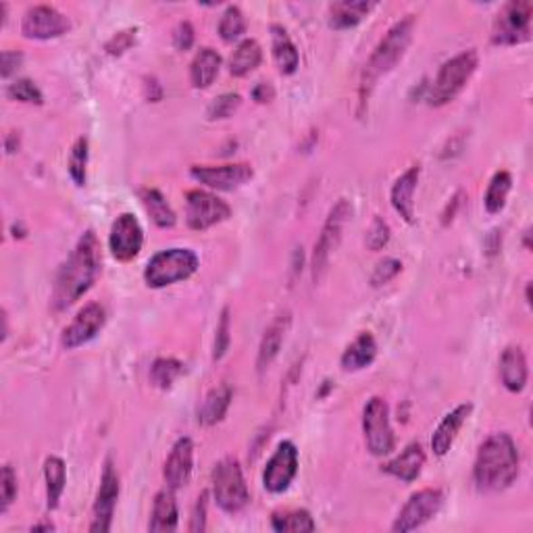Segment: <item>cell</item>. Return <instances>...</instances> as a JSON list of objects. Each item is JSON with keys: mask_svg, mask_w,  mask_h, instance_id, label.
<instances>
[{"mask_svg": "<svg viewBox=\"0 0 533 533\" xmlns=\"http://www.w3.org/2000/svg\"><path fill=\"white\" fill-rule=\"evenodd\" d=\"M207 507H208V492H202L196 498L194 513L190 521V531H205L207 529Z\"/></svg>", "mask_w": 533, "mask_h": 533, "instance_id": "46", "label": "cell"}, {"mask_svg": "<svg viewBox=\"0 0 533 533\" xmlns=\"http://www.w3.org/2000/svg\"><path fill=\"white\" fill-rule=\"evenodd\" d=\"M419 173V165H412L411 170H406L394 181V186H392V207H394L396 213L402 217L406 223H415V200H412V196H415L417 190Z\"/></svg>", "mask_w": 533, "mask_h": 533, "instance_id": "21", "label": "cell"}, {"mask_svg": "<svg viewBox=\"0 0 533 533\" xmlns=\"http://www.w3.org/2000/svg\"><path fill=\"white\" fill-rule=\"evenodd\" d=\"M500 380L504 388L515 394L528 385V359L518 346H509L500 354Z\"/></svg>", "mask_w": 533, "mask_h": 533, "instance_id": "23", "label": "cell"}, {"mask_svg": "<svg viewBox=\"0 0 533 533\" xmlns=\"http://www.w3.org/2000/svg\"><path fill=\"white\" fill-rule=\"evenodd\" d=\"M518 477V451L509 433H494L477 451L473 480L480 492L496 494L510 488Z\"/></svg>", "mask_w": 533, "mask_h": 533, "instance_id": "2", "label": "cell"}, {"mask_svg": "<svg viewBox=\"0 0 533 533\" xmlns=\"http://www.w3.org/2000/svg\"><path fill=\"white\" fill-rule=\"evenodd\" d=\"M44 480H46V507L57 509L67 483L65 462L59 457H48L44 462Z\"/></svg>", "mask_w": 533, "mask_h": 533, "instance_id": "31", "label": "cell"}, {"mask_svg": "<svg viewBox=\"0 0 533 533\" xmlns=\"http://www.w3.org/2000/svg\"><path fill=\"white\" fill-rule=\"evenodd\" d=\"M375 9V3L367 0H340L329 5V27L334 30H350Z\"/></svg>", "mask_w": 533, "mask_h": 533, "instance_id": "24", "label": "cell"}, {"mask_svg": "<svg viewBox=\"0 0 533 533\" xmlns=\"http://www.w3.org/2000/svg\"><path fill=\"white\" fill-rule=\"evenodd\" d=\"M136 34H138V30H123V32L115 34V36L107 42L104 51H107L109 54H113V57H119V54L130 51V48L136 44Z\"/></svg>", "mask_w": 533, "mask_h": 533, "instance_id": "44", "label": "cell"}, {"mask_svg": "<svg viewBox=\"0 0 533 533\" xmlns=\"http://www.w3.org/2000/svg\"><path fill=\"white\" fill-rule=\"evenodd\" d=\"M363 433L367 451L373 457H385L394 451L396 438L390 425V409L383 398L373 396L363 411Z\"/></svg>", "mask_w": 533, "mask_h": 533, "instance_id": "8", "label": "cell"}, {"mask_svg": "<svg viewBox=\"0 0 533 533\" xmlns=\"http://www.w3.org/2000/svg\"><path fill=\"white\" fill-rule=\"evenodd\" d=\"M190 175L213 190L231 192L248 184L255 175V170L248 163H234V165H221V167H192Z\"/></svg>", "mask_w": 533, "mask_h": 533, "instance_id": "17", "label": "cell"}, {"mask_svg": "<svg viewBox=\"0 0 533 533\" xmlns=\"http://www.w3.org/2000/svg\"><path fill=\"white\" fill-rule=\"evenodd\" d=\"M247 32V19H244V13L240 6H228L226 13L219 21V36L226 42H234Z\"/></svg>", "mask_w": 533, "mask_h": 533, "instance_id": "36", "label": "cell"}, {"mask_svg": "<svg viewBox=\"0 0 533 533\" xmlns=\"http://www.w3.org/2000/svg\"><path fill=\"white\" fill-rule=\"evenodd\" d=\"M72 21H69L59 9L48 5H38L25 11L21 21V32L25 38L32 40H53L69 32Z\"/></svg>", "mask_w": 533, "mask_h": 533, "instance_id": "13", "label": "cell"}, {"mask_svg": "<svg viewBox=\"0 0 533 533\" xmlns=\"http://www.w3.org/2000/svg\"><path fill=\"white\" fill-rule=\"evenodd\" d=\"M471 412H473V404L465 402V404H459L457 409L451 411L444 419H441V423L438 425V430L431 438V451L436 457H446V454L451 452L460 427L467 423V419L471 417Z\"/></svg>", "mask_w": 533, "mask_h": 533, "instance_id": "20", "label": "cell"}, {"mask_svg": "<svg viewBox=\"0 0 533 533\" xmlns=\"http://www.w3.org/2000/svg\"><path fill=\"white\" fill-rule=\"evenodd\" d=\"M6 96L11 101L27 102V104H42L44 102V96H42L40 88L32 80H15L6 88Z\"/></svg>", "mask_w": 533, "mask_h": 533, "instance_id": "38", "label": "cell"}, {"mask_svg": "<svg viewBox=\"0 0 533 533\" xmlns=\"http://www.w3.org/2000/svg\"><path fill=\"white\" fill-rule=\"evenodd\" d=\"M192 465H194V444L190 438H179L171 448V454L165 460L163 477L167 488L181 489L188 486L192 477Z\"/></svg>", "mask_w": 533, "mask_h": 533, "instance_id": "18", "label": "cell"}, {"mask_svg": "<svg viewBox=\"0 0 533 533\" xmlns=\"http://www.w3.org/2000/svg\"><path fill=\"white\" fill-rule=\"evenodd\" d=\"M353 215V207L346 199H340L338 205H335L332 210H329L327 221L324 229H321V236L317 244H315V252H313V279L319 282L321 277L325 276L327 266H329V258H332L334 250L338 248V244L342 240V229L346 226L348 217Z\"/></svg>", "mask_w": 533, "mask_h": 533, "instance_id": "9", "label": "cell"}, {"mask_svg": "<svg viewBox=\"0 0 533 533\" xmlns=\"http://www.w3.org/2000/svg\"><path fill=\"white\" fill-rule=\"evenodd\" d=\"M231 207L219 196L205 190H190L186 194V223L194 231H205L217 223L228 221Z\"/></svg>", "mask_w": 533, "mask_h": 533, "instance_id": "11", "label": "cell"}, {"mask_svg": "<svg viewBox=\"0 0 533 533\" xmlns=\"http://www.w3.org/2000/svg\"><path fill=\"white\" fill-rule=\"evenodd\" d=\"M533 5L529 0H510L498 11L492 25V42L498 46H515L531 36Z\"/></svg>", "mask_w": 533, "mask_h": 533, "instance_id": "7", "label": "cell"}, {"mask_svg": "<svg viewBox=\"0 0 533 533\" xmlns=\"http://www.w3.org/2000/svg\"><path fill=\"white\" fill-rule=\"evenodd\" d=\"M271 528L279 533H305V531H315L317 525H315L313 517L308 510H286V513H276L271 518Z\"/></svg>", "mask_w": 533, "mask_h": 533, "instance_id": "33", "label": "cell"}, {"mask_svg": "<svg viewBox=\"0 0 533 533\" xmlns=\"http://www.w3.org/2000/svg\"><path fill=\"white\" fill-rule=\"evenodd\" d=\"M240 102H242V98H240V94H236V92L217 96L215 101L208 104L207 117L210 119V121H215V119H228L236 113L237 107H240Z\"/></svg>", "mask_w": 533, "mask_h": 533, "instance_id": "39", "label": "cell"}, {"mask_svg": "<svg viewBox=\"0 0 533 533\" xmlns=\"http://www.w3.org/2000/svg\"><path fill=\"white\" fill-rule=\"evenodd\" d=\"M390 226L385 223L382 217H375L373 221H371V228L367 229V248L369 250H382L385 244L390 242Z\"/></svg>", "mask_w": 533, "mask_h": 533, "instance_id": "43", "label": "cell"}, {"mask_svg": "<svg viewBox=\"0 0 533 533\" xmlns=\"http://www.w3.org/2000/svg\"><path fill=\"white\" fill-rule=\"evenodd\" d=\"M298 473V451L292 441H282L273 452V457L266 460L263 471V486L266 492L282 494L292 486L294 477Z\"/></svg>", "mask_w": 533, "mask_h": 533, "instance_id": "12", "label": "cell"}, {"mask_svg": "<svg viewBox=\"0 0 533 533\" xmlns=\"http://www.w3.org/2000/svg\"><path fill=\"white\" fill-rule=\"evenodd\" d=\"M221 69V54L213 48H200L190 65V80L194 88H208L219 75Z\"/></svg>", "mask_w": 533, "mask_h": 533, "instance_id": "30", "label": "cell"}, {"mask_svg": "<svg viewBox=\"0 0 533 533\" xmlns=\"http://www.w3.org/2000/svg\"><path fill=\"white\" fill-rule=\"evenodd\" d=\"M231 402V388L229 385H217L208 392L202 400V404L199 406V423L200 425H215L226 417V412L229 409Z\"/></svg>", "mask_w": 533, "mask_h": 533, "instance_id": "28", "label": "cell"}, {"mask_svg": "<svg viewBox=\"0 0 533 533\" xmlns=\"http://www.w3.org/2000/svg\"><path fill=\"white\" fill-rule=\"evenodd\" d=\"M412 30H415V17L406 15L390 27L388 34L380 40V44L375 46V51L371 53L361 77V104L369 101L375 83L402 61L406 48L411 46Z\"/></svg>", "mask_w": 533, "mask_h": 533, "instance_id": "3", "label": "cell"}, {"mask_svg": "<svg viewBox=\"0 0 533 533\" xmlns=\"http://www.w3.org/2000/svg\"><path fill=\"white\" fill-rule=\"evenodd\" d=\"M194 44V27L190 21H179L173 30V46L178 51H190Z\"/></svg>", "mask_w": 533, "mask_h": 533, "instance_id": "45", "label": "cell"}, {"mask_svg": "<svg viewBox=\"0 0 533 533\" xmlns=\"http://www.w3.org/2000/svg\"><path fill=\"white\" fill-rule=\"evenodd\" d=\"M231 319H229V308H223L219 325H217V334H215V346H213V359L221 361L223 356L228 354L229 350V342H231Z\"/></svg>", "mask_w": 533, "mask_h": 533, "instance_id": "41", "label": "cell"}, {"mask_svg": "<svg viewBox=\"0 0 533 533\" xmlns=\"http://www.w3.org/2000/svg\"><path fill=\"white\" fill-rule=\"evenodd\" d=\"M263 48L255 38L242 40L229 57V73L234 77H244L261 65Z\"/></svg>", "mask_w": 533, "mask_h": 533, "instance_id": "29", "label": "cell"}, {"mask_svg": "<svg viewBox=\"0 0 533 533\" xmlns=\"http://www.w3.org/2000/svg\"><path fill=\"white\" fill-rule=\"evenodd\" d=\"M24 63V54L21 53H13V51H5L3 53V77H9L13 72H17Z\"/></svg>", "mask_w": 533, "mask_h": 533, "instance_id": "47", "label": "cell"}, {"mask_svg": "<svg viewBox=\"0 0 533 533\" xmlns=\"http://www.w3.org/2000/svg\"><path fill=\"white\" fill-rule=\"evenodd\" d=\"M510 188H513V175H510L509 171H498L492 178V181H489L486 199H483V205H486L488 213L492 215L500 213L504 205H507Z\"/></svg>", "mask_w": 533, "mask_h": 533, "instance_id": "34", "label": "cell"}, {"mask_svg": "<svg viewBox=\"0 0 533 533\" xmlns=\"http://www.w3.org/2000/svg\"><path fill=\"white\" fill-rule=\"evenodd\" d=\"M423 467H425L423 448H421V444H417V441H412V444L406 446L404 451L400 452L394 460L385 462L382 469L388 475L396 477V480L404 481V483H411V481H415L417 477L421 475V471H423Z\"/></svg>", "mask_w": 533, "mask_h": 533, "instance_id": "22", "label": "cell"}, {"mask_svg": "<svg viewBox=\"0 0 533 533\" xmlns=\"http://www.w3.org/2000/svg\"><path fill=\"white\" fill-rule=\"evenodd\" d=\"M441 504H444V494H441V489H419V492H415L406 500L402 510H400L396 517L394 525H392V531L404 533L423 528L427 521H431V518L440 513Z\"/></svg>", "mask_w": 533, "mask_h": 533, "instance_id": "10", "label": "cell"}, {"mask_svg": "<svg viewBox=\"0 0 533 533\" xmlns=\"http://www.w3.org/2000/svg\"><path fill=\"white\" fill-rule=\"evenodd\" d=\"M290 324H292L290 313L284 311L279 313L277 317L271 321L269 327L265 329L261 346H258V356H257L258 373H265V371L271 367V363L277 359L279 350H282V344L286 340L287 329H290Z\"/></svg>", "mask_w": 533, "mask_h": 533, "instance_id": "19", "label": "cell"}, {"mask_svg": "<svg viewBox=\"0 0 533 533\" xmlns=\"http://www.w3.org/2000/svg\"><path fill=\"white\" fill-rule=\"evenodd\" d=\"M144 244V231L140 221L131 213L119 215L113 226H111L109 248L117 261L130 263L140 255Z\"/></svg>", "mask_w": 533, "mask_h": 533, "instance_id": "15", "label": "cell"}, {"mask_svg": "<svg viewBox=\"0 0 533 533\" xmlns=\"http://www.w3.org/2000/svg\"><path fill=\"white\" fill-rule=\"evenodd\" d=\"M525 298H528V305H531V284H528V290H525Z\"/></svg>", "mask_w": 533, "mask_h": 533, "instance_id": "49", "label": "cell"}, {"mask_svg": "<svg viewBox=\"0 0 533 533\" xmlns=\"http://www.w3.org/2000/svg\"><path fill=\"white\" fill-rule=\"evenodd\" d=\"M181 373H184V363H179L178 359H157L150 367V382L157 388L167 390Z\"/></svg>", "mask_w": 533, "mask_h": 533, "instance_id": "35", "label": "cell"}, {"mask_svg": "<svg viewBox=\"0 0 533 533\" xmlns=\"http://www.w3.org/2000/svg\"><path fill=\"white\" fill-rule=\"evenodd\" d=\"M34 529L38 531V529H54V528H53V525H36V528H34Z\"/></svg>", "mask_w": 533, "mask_h": 533, "instance_id": "50", "label": "cell"}, {"mask_svg": "<svg viewBox=\"0 0 533 533\" xmlns=\"http://www.w3.org/2000/svg\"><path fill=\"white\" fill-rule=\"evenodd\" d=\"M400 271H402V263H400L398 258H392V257L383 258V261L377 263L373 276H371V286L380 287V286L390 284Z\"/></svg>", "mask_w": 533, "mask_h": 533, "instance_id": "42", "label": "cell"}, {"mask_svg": "<svg viewBox=\"0 0 533 533\" xmlns=\"http://www.w3.org/2000/svg\"><path fill=\"white\" fill-rule=\"evenodd\" d=\"M273 96H276V92H273V88L269 86V83H265V82L257 83L255 90H252V98H255L257 102H269Z\"/></svg>", "mask_w": 533, "mask_h": 533, "instance_id": "48", "label": "cell"}, {"mask_svg": "<svg viewBox=\"0 0 533 533\" xmlns=\"http://www.w3.org/2000/svg\"><path fill=\"white\" fill-rule=\"evenodd\" d=\"M477 65H480V54H477L473 48L471 51L457 54V57H452L451 61H446L444 65L440 67L436 82H433V86L430 88L427 102H430L431 107H444V104L452 102L477 72Z\"/></svg>", "mask_w": 533, "mask_h": 533, "instance_id": "4", "label": "cell"}, {"mask_svg": "<svg viewBox=\"0 0 533 533\" xmlns=\"http://www.w3.org/2000/svg\"><path fill=\"white\" fill-rule=\"evenodd\" d=\"M199 271V257L188 248H170L154 255L144 269V282L154 290L184 282Z\"/></svg>", "mask_w": 533, "mask_h": 533, "instance_id": "5", "label": "cell"}, {"mask_svg": "<svg viewBox=\"0 0 533 533\" xmlns=\"http://www.w3.org/2000/svg\"><path fill=\"white\" fill-rule=\"evenodd\" d=\"M86 171H88V138H80L73 144L72 157H69V175L77 188L86 186Z\"/></svg>", "mask_w": 533, "mask_h": 533, "instance_id": "37", "label": "cell"}, {"mask_svg": "<svg viewBox=\"0 0 533 533\" xmlns=\"http://www.w3.org/2000/svg\"><path fill=\"white\" fill-rule=\"evenodd\" d=\"M117 500H119V475L113 467V460L107 459L102 469V477H101V488H98V494L94 500L90 531L107 533L111 529Z\"/></svg>", "mask_w": 533, "mask_h": 533, "instance_id": "14", "label": "cell"}, {"mask_svg": "<svg viewBox=\"0 0 533 533\" xmlns=\"http://www.w3.org/2000/svg\"><path fill=\"white\" fill-rule=\"evenodd\" d=\"M140 200H142L144 208L149 210L154 226H159V228H173L175 226V221H178L175 210L171 208L170 202L165 200V196L157 190V188H146V190L140 192Z\"/></svg>", "mask_w": 533, "mask_h": 533, "instance_id": "32", "label": "cell"}, {"mask_svg": "<svg viewBox=\"0 0 533 533\" xmlns=\"http://www.w3.org/2000/svg\"><path fill=\"white\" fill-rule=\"evenodd\" d=\"M104 324H107V313H104V308L98 303H90L83 306L82 311L75 315L72 324L65 327L61 344L67 350L80 348L90 340H94L96 335L101 334Z\"/></svg>", "mask_w": 533, "mask_h": 533, "instance_id": "16", "label": "cell"}, {"mask_svg": "<svg viewBox=\"0 0 533 533\" xmlns=\"http://www.w3.org/2000/svg\"><path fill=\"white\" fill-rule=\"evenodd\" d=\"M178 521H179L178 500H175L173 489L167 488V489H163V492H159L157 496H154L149 529L154 533L175 531L178 529Z\"/></svg>", "mask_w": 533, "mask_h": 533, "instance_id": "25", "label": "cell"}, {"mask_svg": "<svg viewBox=\"0 0 533 533\" xmlns=\"http://www.w3.org/2000/svg\"><path fill=\"white\" fill-rule=\"evenodd\" d=\"M377 356V342L369 332H363L354 338L353 344L342 354V367L344 371H361L369 367Z\"/></svg>", "mask_w": 533, "mask_h": 533, "instance_id": "27", "label": "cell"}, {"mask_svg": "<svg viewBox=\"0 0 533 533\" xmlns=\"http://www.w3.org/2000/svg\"><path fill=\"white\" fill-rule=\"evenodd\" d=\"M102 269V255H101V242L92 229L80 237L75 248L65 263L61 265L54 279L53 290V306L54 311H65L72 305H75L83 294L101 276Z\"/></svg>", "mask_w": 533, "mask_h": 533, "instance_id": "1", "label": "cell"}, {"mask_svg": "<svg viewBox=\"0 0 533 533\" xmlns=\"http://www.w3.org/2000/svg\"><path fill=\"white\" fill-rule=\"evenodd\" d=\"M213 496L217 507L229 515L242 513L250 502V492L244 481L242 467L236 459H223L213 469Z\"/></svg>", "mask_w": 533, "mask_h": 533, "instance_id": "6", "label": "cell"}, {"mask_svg": "<svg viewBox=\"0 0 533 533\" xmlns=\"http://www.w3.org/2000/svg\"><path fill=\"white\" fill-rule=\"evenodd\" d=\"M271 48H273V59H276V65L279 72H282L284 75L296 73V69L300 65V54L284 25L279 24L271 25Z\"/></svg>", "mask_w": 533, "mask_h": 533, "instance_id": "26", "label": "cell"}, {"mask_svg": "<svg viewBox=\"0 0 533 533\" xmlns=\"http://www.w3.org/2000/svg\"><path fill=\"white\" fill-rule=\"evenodd\" d=\"M17 498V473L13 471L11 465L3 467L0 473V513H6L11 509V504Z\"/></svg>", "mask_w": 533, "mask_h": 533, "instance_id": "40", "label": "cell"}]
</instances>
